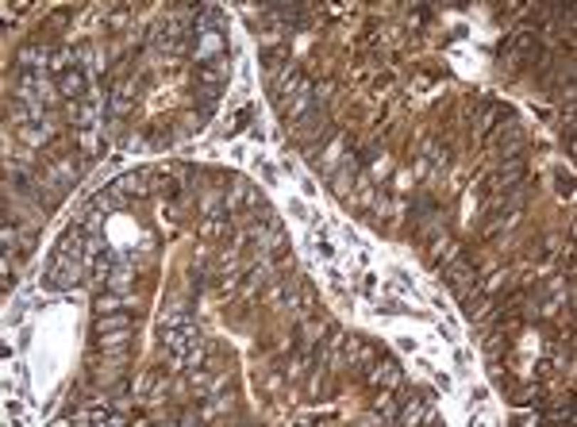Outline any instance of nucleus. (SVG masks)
I'll use <instances>...</instances> for the list:
<instances>
[{"mask_svg":"<svg viewBox=\"0 0 577 427\" xmlns=\"http://www.w3.org/2000/svg\"><path fill=\"white\" fill-rule=\"evenodd\" d=\"M162 335H166V347H169V354H174L177 366H185V369H196V366H201V358H204V339H201V331H196V324L166 327Z\"/></svg>","mask_w":577,"mask_h":427,"instance_id":"1","label":"nucleus"},{"mask_svg":"<svg viewBox=\"0 0 577 427\" xmlns=\"http://www.w3.org/2000/svg\"><path fill=\"white\" fill-rule=\"evenodd\" d=\"M447 285L454 289V297H458V300H466V305H470V292L477 289V273H474V265L458 258V262H454L450 270H447Z\"/></svg>","mask_w":577,"mask_h":427,"instance_id":"2","label":"nucleus"},{"mask_svg":"<svg viewBox=\"0 0 577 427\" xmlns=\"http://www.w3.org/2000/svg\"><path fill=\"white\" fill-rule=\"evenodd\" d=\"M58 93H62V97H70V100H85V97H89V78H85L81 65H70V70L58 73Z\"/></svg>","mask_w":577,"mask_h":427,"instance_id":"3","label":"nucleus"},{"mask_svg":"<svg viewBox=\"0 0 577 427\" xmlns=\"http://www.w3.org/2000/svg\"><path fill=\"white\" fill-rule=\"evenodd\" d=\"M127 327H131V316H124V312H104L97 320V335H120Z\"/></svg>","mask_w":577,"mask_h":427,"instance_id":"4","label":"nucleus"},{"mask_svg":"<svg viewBox=\"0 0 577 427\" xmlns=\"http://www.w3.org/2000/svg\"><path fill=\"white\" fill-rule=\"evenodd\" d=\"M374 381L381 385V389H393V385H401V366L393 362V358H385L381 366H377V374H374Z\"/></svg>","mask_w":577,"mask_h":427,"instance_id":"5","label":"nucleus"},{"mask_svg":"<svg viewBox=\"0 0 577 427\" xmlns=\"http://www.w3.org/2000/svg\"><path fill=\"white\" fill-rule=\"evenodd\" d=\"M81 423H124L127 416H120V412H112V408H97V412H85L78 416Z\"/></svg>","mask_w":577,"mask_h":427,"instance_id":"6","label":"nucleus"},{"mask_svg":"<svg viewBox=\"0 0 577 427\" xmlns=\"http://www.w3.org/2000/svg\"><path fill=\"white\" fill-rule=\"evenodd\" d=\"M516 404H543V389H539V385L519 389V401H516Z\"/></svg>","mask_w":577,"mask_h":427,"instance_id":"7","label":"nucleus"},{"mask_svg":"<svg viewBox=\"0 0 577 427\" xmlns=\"http://www.w3.org/2000/svg\"><path fill=\"white\" fill-rule=\"evenodd\" d=\"M116 305H120V297H112V292H108V297H100V300H97L100 316H104V312H116Z\"/></svg>","mask_w":577,"mask_h":427,"instance_id":"8","label":"nucleus"}]
</instances>
